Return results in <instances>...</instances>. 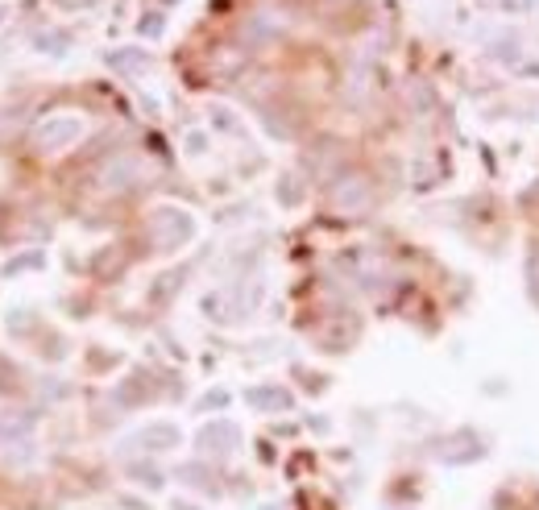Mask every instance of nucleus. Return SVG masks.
<instances>
[{
	"label": "nucleus",
	"mask_w": 539,
	"mask_h": 510,
	"mask_svg": "<svg viewBox=\"0 0 539 510\" xmlns=\"http://www.w3.org/2000/svg\"><path fill=\"white\" fill-rule=\"evenodd\" d=\"M71 137H79V121H71V116L50 121V125H42V133H38V141H42L46 149H62Z\"/></svg>",
	"instance_id": "f257e3e1"
}]
</instances>
